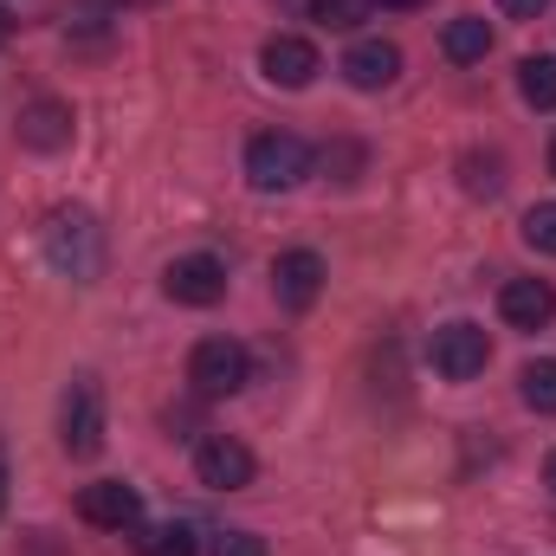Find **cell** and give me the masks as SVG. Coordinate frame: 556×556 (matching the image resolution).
<instances>
[{"instance_id":"obj_13","label":"cell","mask_w":556,"mask_h":556,"mask_svg":"<svg viewBox=\"0 0 556 556\" xmlns=\"http://www.w3.org/2000/svg\"><path fill=\"white\" fill-rule=\"evenodd\" d=\"M20 142L39 149V155L65 149V142H72V104H59V98H33V104L20 111Z\"/></svg>"},{"instance_id":"obj_4","label":"cell","mask_w":556,"mask_h":556,"mask_svg":"<svg viewBox=\"0 0 556 556\" xmlns=\"http://www.w3.org/2000/svg\"><path fill=\"white\" fill-rule=\"evenodd\" d=\"M427 356H433V369H440L446 382H472V376H485V363H492V337H485L479 324L453 317V324H440V330H433Z\"/></svg>"},{"instance_id":"obj_25","label":"cell","mask_w":556,"mask_h":556,"mask_svg":"<svg viewBox=\"0 0 556 556\" xmlns=\"http://www.w3.org/2000/svg\"><path fill=\"white\" fill-rule=\"evenodd\" d=\"M7 39H13V13L0 7V46H7Z\"/></svg>"},{"instance_id":"obj_14","label":"cell","mask_w":556,"mask_h":556,"mask_svg":"<svg viewBox=\"0 0 556 556\" xmlns=\"http://www.w3.org/2000/svg\"><path fill=\"white\" fill-rule=\"evenodd\" d=\"M440 52H446L453 65H479V59L492 52V20H479V13H459V20H446V33H440Z\"/></svg>"},{"instance_id":"obj_24","label":"cell","mask_w":556,"mask_h":556,"mask_svg":"<svg viewBox=\"0 0 556 556\" xmlns=\"http://www.w3.org/2000/svg\"><path fill=\"white\" fill-rule=\"evenodd\" d=\"M544 7H551V0H498V13H505V20H538Z\"/></svg>"},{"instance_id":"obj_23","label":"cell","mask_w":556,"mask_h":556,"mask_svg":"<svg viewBox=\"0 0 556 556\" xmlns=\"http://www.w3.org/2000/svg\"><path fill=\"white\" fill-rule=\"evenodd\" d=\"M324 162L337 168V181H356V175H363V142H330Z\"/></svg>"},{"instance_id":"obj_9","label":"cell","mask_w":556,"mask_h":556,"mask_svg":"<svg viewBox=\"0 0 556 556\" xmlns=\"http://www.w3.org/2000/svg\"><path fill=\"white\" fill-rule=\"evenodd\" d=\"M260 72L285 85V91H304L317 72H324V59H317V46L311 39H298V33H273L266 46H260Z\"/></svg>"},{"instance_id":"obj_10","label":"cell","mask_w":556,"mask_h":556,"mask_svg":"<svg viewBox=\"0 0 556 556\" xmlns=\"http://www.w3.org/2000/svg\"><path fill=\"white\" fill-rule=\"evenodd\" d=\"M317 291H324V260H317L311 247H291V253L273 260V298L285 311H311Z\"/></svg>"},{"instance_id":"obj_19","label":"cell","mask_w":556,"mask_h":556,"mask_svg":"<svg viewBox=\"0 0 556 556\" xmlns=\"http://www.w3.org/2000/svg\"><path fill=\"white\" fill-rule=\"evenodd\" d=\"M369 7H376V0H311V20H317V26L350 33V26H363V20H369Z\"/></svg>"},{"instance_id":"obj_26","label":"cell","mask_w":556,"mask_h":556,"mask_svg":"<svg viewBox=\"0 0 556 556\" xmlns=\"http://www.w3.org/2000/svg\"><path fill=\"white\" fill-rule=\"evenodd\" d=\"M382 7H395V13H415V7H427V0H382Z\"/></svg>"},{"instance_id":"obj_22","label":"cell","mask_w":556,"mask_h":556,"mask_svg":"<svg viewBox=\"0 0 556 556\" xmlns=\"http://www.w3.org/2000/svg\"><path fill=\"white\" fill-rule=\"evenodd\" d=\"M207 551L214 556H266V538H260V531H220Z\"/></svg>"},{"instance_id":"obj_6","label":"cell","mask_w":556,"mask_h":556,"mask_svg":"<svg viewBox=\"0 0 556 556\" xmlns=\"http://www.w3.org/2000/svg\"><path fill=\"white\" fill-rule=\"evenodd\" d=\"M162 291H168L175 304H188V311H207V304H220V298H227V266H220L214 253H188V260H168V273H162Z\"/></svg>"},{"instance_id":"obj_29","label":"cell","mask_w":556,"mask_h":556,"mask_svg":"<svg viewBox=\"0 0 556 556\" xmlns=\"http://www.w3.org/2000/svg\"><path fill=\"white\" fill-rule=\"evenodd\" d=\"M551 175H556V142H551Z\"/></svg>"},{"instance_id":"obj_11","label":"cell","mask_w":556,"mask_h":556,"mask_svg":"<svg viewBox=\"0 0 556 556\" xmlns=\"http://www.w3.org/2000/svg\"><path fill=\"white\" fill-rule=\"evenodd\" d=\"M343 78H350L356 91H389V85L402 78V46H395V39H356V46L343 52Z\"/></svg>"},{"instance_id":"obj_5","label":"cell","mask_w":556,"mask_h":556,"mask_svg":"<svg viewBox=\"0 0 556 556\" xmlns=\"http://www.w3.org/2000/svg\"><path fill=\"white\" fill-rule=\"evenodd\" d=\"M59 440H65L72 459H91L104 446V389L91 376H78L65 389V402H59Z\"/></svg>"},{"instance_id":"obj_18","label":"cell","mask_w":556,"mask_h":556,"mask_svg":"<svg viewBox=\"0 0 556 556\" xmlns=\"http://www.w3.org/2000/svg\"><path fill=\"white\" fill-rule=\"evenodd\" d=\"M518 395H525L538 415H556V356L525 363V376H518Z\"/></svg>"},{"instance_id":"obj_1","label":"cell","mask_w":556,"mask_h":556,"mask_svg":"<svg viewBox=\"0 0 556 556\" xmlns=\"http://www.w3.org/2000/svg\"><path fill=\"white\" fill-rule=\"evenodd\" d=\"M46 260L65 278L91 285V278L104 273V227L85 207H52L46 214Z\"/></svg>"},{"instance_id":"obj_17","label":"cell","mask_w":556,"mask_h":556,"mask_svg":"<svg viewBox=\"0 0 556 556\" xmlns=\"http://www.w3.org/2000/svg\"><path fill=\"white\" fill-rule=\"evenodd\" d=\"M518 91L531 111H556V59H525L518 65Z\"/></svg>"},{"instance_id":"obj_8","label":"cell","mask_w":556,"mask_h":556,"mask_svg":"<svg viewBox=\"0 0 556 556\" xmlns=\"http://www.w3.org/2000/svg\"><path fill=\"white\" fill-rule=\"evenodd\" d=\"M78 518L98 525V531H137L142 525V492L124 485V479H98L78 492Z\"/></svg>"},{"instance_id":"obj_2","label":"cell","mask_w":556,"mask_h":556,"mask_svg":"<svg viewBox=\"0 0 556 556\" xmlns=\"http://www.w3.org/2000/svg\"><path fill=\"white\" fill-rule=\"evenodd\" d=\"M304 175H311V149H304V137L266 130V137L247 142V181H253L260 194H285V188H298Z\"/></svg>"},{"instance_id":"obj_28","label":"cell","mask_w":556,"mask_h":556,"mask_svg":"<svg viewBox=\"0 0 556 556\" xmlns=\"http://www.w3.org/2000/svg\"><path fill=\"white\" fill-rule=\"evenodd\" d=\"M0 505H7V459H0Z\"/></svg>"},{"instance_id":"obj_7","label":"cell","mask_w":556,"mask_h":556,"mask_svg":"<svg viewBox=\"0 0 556 556\" xmlns=\"http://www.w3.org/2000/svg\"><path fill=\"white\" fill-rule=\"evenodd\" d=\"M194 472H201V485H214V492H240V485H253L260 459H253L247 440H233V433H207L201 453H194Z\"/></svg>"},{"instance_id":"obj_20","label":"cell","mask_w":556,"mask_h":556,"mask_svg":"<svg viewBox=\"0 0 556 556\" xmlns=\"http://www.w3.org/2000/svg\"><path fill=\"white\" fill-rule=\"evenodd\" d=\"M117 13H124V0H72V7H65L72 33H104Z\"/></svg>"},{"instance_id":"obj_3","label":"cell","mask_w":556,"mask_h":556,"mask_svg":"<svg viewBox=\"0 0 556 556\" xmlns=\"http://www.w3.org/2000/svg\"><path fill=\"white\" fill-rule=\"evenodd\" d=\"M188 382H194V395H207V402L240 395V389L253 382V356H247V343H233V337H201L194 356H188Z\"/></svg>"},{"instance_id":"obj_15","label":"cell","mask_w":556,"mask_h":556,"mask_svg":"<svg viewBox=\"0 0 556 556\" xmlns=\"http://www.w3.org/2000/svg\"><path fill=\"white\" fill-rule=\"evenodd\" d=\"M459 188H466L472 201H492V194L505 188V155H498V149H472V155H459Z\"/></svg>"},{"instance_id":"obj_21","label":"cell","mask_w":556,"mask_h":556,"mask_svg":"<svg viewBox=\"0 0 556 556\" xmlns=\"http://www.w3.org/2000/svg\"><path fill=\"white\" fill-rule=\"evenodd\" d=\"M525 240H531L538 253H551V260H556V201H538V207L525 214Z\"/></svg>"},{"instance_id":"obj_27","label":"cell","mask_w":556,"mask_h":556,"mask_svg":"<svg viewBox=\"0 0 556 556\" xmlns=\"http://www.w3.org/2000/svg\"><path fill=\"white\" fill-rule=\"evenodd\" d=\"M544 479H551V492H556V453H551V459H544Z\"/></svg>"},{"instance_id":"obj_12","label":"cell","mask_w":556,"mask_h":556,"mask_svg":"<svg viewBox=\"0 0 556 556\" xmlns=\"http://www.w3.org/2000/svg\"><path fill=\"white\" fill-rule=\"evenodd\" d=\"M498 311H505L511 330H544L556 317V285L551 278H511V285L498 291Z\"/></svg>"},{"instance_id":"obj_16","label":"cell","mask_w":556,"mask_h":556,"mask_svg":"<svg viewBox=\"0 0 556 556\" xmlns=\"http://www.w3.org/2000/svg\"><path fill=\"white\" fill-rule=\"evenodd\" d=\"M137 551L142 556H194V551H201V538H194V525L168 518V525H142V531H137Z\"/></svg>"}]
</instances>
